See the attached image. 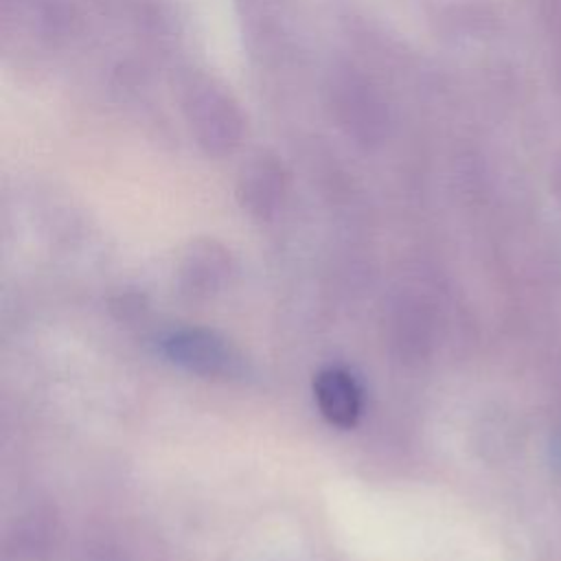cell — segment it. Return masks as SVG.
Segmentation results:
<instances>
[{"mask_svg":"<svg viewBox=\"0 0 561 561\" xmlns=\"http://www.w3.org/2000/svg\"><path fill=\"white\" fill-rule=\"evenodd\" d=\"M180 107L195 145L210 158L237 151L245 134V116L234 94L213 75L191 72L180 85Z\"/></svg>","mask_w":561,"mask_h":561,"instance_id":"6da1fadb","label":"cell"},{"mask_svg":"<svg viewBox=\"0 0 561 561\" xmlns=\"http://www.w3.org/2000/svg\"><path fill=\"white\" fill-rule=\"evenodd\" d=\"M285 188V169L270 153L252 156L239 171L237 197L241 206L256 217H270L278 208Z\"/></svg>","mask_w":561,"mask_h":561,"instance_id":"7a4b0ae2","label":"cell"},{"mask_svg":"<svg viewBox=\"0 0 561 561\" xmlns=\"http://www.w3.org/2000/svg\"><path fill=\"white\" fill-rule=\"evenodd\" d=\"M167 355L195 373L202 375H232L237 370V353L215 333L208 331H182L173 333L164 342Z\"/></svg>","mask_w":561,"mask_h":561,"instance_id":"3957f363","label":"cell"},{"mask_svg":"<svg viewBox=\"0 0 561 561\" xmlns=\"http://www.w3.org/2000/svg\"><path fill=\"white\" fill-rule=\"evenodd\" d=\"M316 403L322 416L342 430L357 423L362 414V388L355 377L344 368H324L313 381Z\"/></svg>","mask_w":561,"mask_h":561,"instance_id":"277c9868","label":"cell"},{"mask_svg":"<svg viewBox=\"0 0 561 561\" xmlns=\"http://www.w3.org/2000/svg\"><path fill=\"white\" fill-rule=\"evenodd\" d=\"M335 110L340 114L342 125L359 138H373L379 134L383 125L381 103L370 94L368 85L359 79L344 77L335 90Z\"/></svg>","mask_w":561,"mask_h":561,"instance_id":"5b68a950","label":"cell"}]
</instances>
